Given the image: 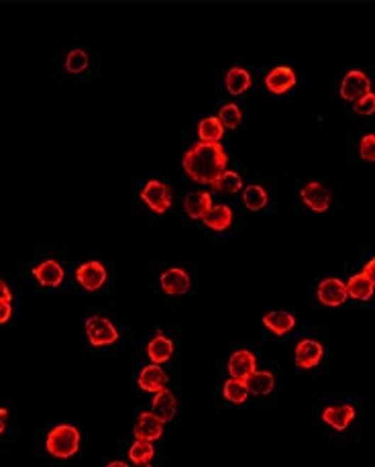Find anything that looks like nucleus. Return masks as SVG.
Returning a JSON list of instances; mask_svg holds the SVG:
<instances>
[{"instance_id":"obj_36","label":"nucleus","mask_w":375,"mask_h":467,"mask_svg":"<svg viewBox=\"0 0 375 467\" xmlns=\"http://www.w3.org/2000/svg\"><path fill=\"white\" fill-rule=\"evenodd\" d=\"M11 298H13V294L9 290V286L0 280V302H11Z\"/></svg>"},{"instance_id":"obj_18","label":"nucleus","mask_w":375,"mask_h":467,"mask_svg":"<svg viewBox=\"0 0 375 467\" xmlns=\"http://www.w3.org/2000/svg\"><path fill=\"white\" fill-rule=\"evenodd\" d=\"M176 410H178V402H176V396L169 392V390H162L155 394L153 398V414L157 419H162L163 422H169V420L176 417Z\"/></svg>"},{"instance_id":"obj_13","label":"nucleus","mask_w":375,"mask_h":467,"mask_svg":"<svg viewBox=\"0 0 375 467\" xmlns=\"http://www.w3.org/2000/svg\"><path fill=\"white\" fill-rule=\"evenodd\" d=\"M33 275L37 278V282L41 286L57 288L64 282V268L55 259H45V261H41L39 265L33 268Z\"/></svg>"},{"instance_id":"obj_6","label":"nucleus","mask_w":375,"mask_h":467,"mask_svg":"<svg viewBox=\"0 0 375 467\" xmlns=\"http://www.w3.org/2000/svg\"><path fill=\"white\" fill-rule=\"evenodd\" d=\"M323 355H325V349L318 341L314 339H302L298 345H296V351H293V357H296V366L300 370H312L316 368L320 361H323Z\"/></svg>"},{"instance_id":"obj_39","label":"nucleus","mask_w":375,"mask_h":467,"mask_svg":"<svg viewBox=\"0 0 375 467\" xmlns=\"http://www.w3.org/2000/svg\"><path fill=\"white\" fill-rule=\"evenodd\" d=\"M135 467H151V466H149V463H139V466H135Z\"/></svg>"},{"instance_id":"obj_16","label":"nucleus","mask_w":375,"mask_h":467,"mask_svg":"<svg viewBox=\"0 0 375 467\" xmlns=\"http://www.w3.org/2000/svg\"><path fill=\"white\" fill-rule=\"evenodd\" d=\"M165 384H167V375H165V371H163L159 366H155V363L143 368L141 375H139V388L145 390V392L157 394V392L165 390Z\"/></svg>"},{"instance_id":"obj_4","label":"nucleus","mask_w":375,"mask_h":467,"mask_svg":"<svg viewBox=\"0 0 375 467\" xmlns=\"http://www.w3.org/2000/svg\"><path fill=\"white\" fill-rule=\"evenodd\" d=\"M86 335L90 345L94 347H104V345H113L118 341V331L114 329V324L108 319L102 317H90L86 321Z\"/></svg>"},{"instance_id":"obj_35","label":"nucleus","mask_w":375,"mask_h":467,"mask_svg":"<svg viewBox=\"0 0 375 467\" xmlns=\"http://www.w3.org/2000/svg\"><path fill=\"white\" fill-rule=\"evenodd\" d=\"M363 274L367 275L369 280H371V284L375 286V258L371 261H367V265L363 268Z\"/></svg>"},{"instance_id":"obj_22","label":"nucleus","mask_w":375,"mask_h":467,"mask_svg":"<svg viewBox=\"0 0 375 467\" xmlns=\"http://www.w3.org/2000/svg\"><path fill=\"white\" fill-rule=\"evenodd\" d=\"M225 86L233 97H239L251 88V76L245 67H230L225 76Z\"/></svg>"},{"instance_id":"obj_10","label":"nucleus","mask_w":375,"mask_h":467,"mask_svg":"<svg viewBox=\"0 0 375 467\" xmlns=\"http://www.w3.org/2000/svg\"><path fill=\"white\" fill-rule=\"evenodd\" d=\"M300 198L302 202L314 212H326L330 209V192L325 184L320 182H310L302 190H300Z\"/></svg>"},{"instance_id":"obj_27","label":"nucleus","mask_w":375,"mask_h":467,"mask_svg":"<svg viewBox=\"0 0 375 467\" xmlns=\"http://www.w3.org/2000/svg\"><path fill=\"white\" fill-rule=\"evenodd\" d=\"M243 202L249 210H261L267 204V192L257 184H251L243 190Z\"/></svg>"},{"instance_id":"obj_7","label":"nucleus","mask_w":375,"mask_h":467,"mask_svg":"<svg viewBox=\"0 0 375 467\" xmlns=\"http://www.w3.org/2000/svg\"><path fill=\"white\" fill-rule=\"evenodd\" d=\"M257 371V359L255 355L247 349L241 351H235L228 359V373L233 380H239V382H247L253 373Z\"/></svg>"},{"instance_id":"obj_23","label":"nucleus","mask_w":375,"mask_h":467,"mask_svg":"<svg viewBox=\"0 0 375 467\" xmlns=\"http://www.w3.org/2000/svg\"><path fill=\"white\" fill-rule=\"evenodd\" d=\"M245 386L249 390V394H255V396H267L274 392L276 386V378L272 371H255L247 382Z\"/></svg>"},{"instance_id":"obj_12","label":"nucleus","mask_w":375,"mask_h":467,"mask_svg":"<svg viewBox=\"0 0 375 467\" xmlns=\"http://www.w3.org/2000/svg\"><path fill=\"white\" fill-rule=\"evenodd\" d=\"M163 422L162 419H157L153 412H141L137 424H135V439L137 441H157L163 435Z\"/></svg>"},{"instance_id":"obj_26","label":"nucleus","mask_w":375,"mask_h":467,"mask_svg":"<svg viewBox=\"0 0 375 467\" xmlns=\"http://www.w3.org/2000/svg\"><path fill=\"white\" fill-rule=\"evenodd\" d=\"M212 188L218 190V192L235 194L243 188V180H241V176H239L237 172H228L227 170V172H223L220 176L216 177V182L212 184Z\"/></svg>"},{"instance_id":"obj_20","label":"nucleus","mask_w":375,"mask_h":467,"mask_svg":"<svg viewBox=\"0 0 375 467\" xmlns=\"http://www.w3.org/2000/svg\"><path fill=\"white\" fill-rule=\"evenodd\" d=\"M263 324L274 333V335H286V333H290L293 329V324H296V319H293L290 312H284V310H274V312H269V314H265L263 317Z\"/></svg>"},{"instance_id":"obj_38","label":"nucleus","mask_w":375,"mask_h":467,"mask_svg":"<svg viewBox=\"0 0 375 467\" xmlns=\"http://www.w3.org/2000/svg\"><path fill=\"white\" fill-rule=\"evenodd\" d=\"M106 467H129L127 463H123V461H113V463H108Z\"/></svg>"},{"instance_id":"obj_37","label":"nucleus","mask_w":375,"mask_h":467,"mask_svg":"<svg viewBox=\"0 0 375 467\" xmlns=\"http://www.w3.org/2000/svg\"><path fill=\"white\" fill-rule=\"evenodd\" d=\"M6 419H9V410H6V408H0V435H2V431H4V427H6Z\"/></svg>"},{"instance_id":"obj_1","label":"nucleus","mask_w":375,"mask_h":467,"mask_svg":"<svg viewBox=\"0 0 375 467\" xmlns=\"http://www.w3.org/2000/svg\"><path fill=\"white\" fill-rule=\"evenodd\" d=\"M228 158L220 143H204L198 141L184 155V172L194 180L196 184L212 186L216 177L227 172Z\"/></svg>"},{"instance_id":"obj_32","label":"nucleus","mask_w":375,"mask_h":467,"mask_svg":"<svg viewBox=\"0 0 375 467\" xmlns=\"http://www.w3.org/2000/svg\"><path fill=\"white\" fill-rule=\"evenodd\" d=\"M353 109L355 113L363 114V116H369L375 113V94L374 92H367L365 97H361L359 100L353 102Z\"/></svg>"},{"instance_id":"obj_11","label":"nucleus","mask_w":375,"mask_h":467,"mask_svg":"<svg viewBox=\"0 0 375 467\" xmlns=\"http://www.w3.org/2000/svg\"><path fill=\"white\" fill-rule=\"evenodd\" d=\"M296 84V72L288 65H277L265 76V88L272 94H286Z\"/></svg>"},{"instance_id":"obj_9","label":"nucleus","mask_w":375,"mask_h":467,"mask_svg":"<svg viewBox=\"0 0 375 467\" xmlns=\"http://www.w3.org/2000/svg\"><path fill=\"white\" fill-rule=\"evenodd\" d=\"M316 296L325 307H341L342 302L349 298L347 296V284L341 282L339 278H326L318 284Z\"/></svg>"},{"instance_id":"obj_28","label":"nucleus","mask_w":375,"mask_h":467,"mask_svg":"<svg viewBox=\"0 0 375 467\" xmlns=\"http://www.w3.org/2000/svg\"><path fill=\"white\" fill-rule=\"evenodd\" d=\"M218 121H220V125L225 127V129H237L239 125H241V121H243V113H241V109L235 104V102H228L225 104L220 111H218V116H216Z\"/></svg>"},{"instance_id":"obj_21","label":"nucleus","mask_w":375,"mask_h":467,"mask_svg":"<svg viewBox=\"0 0 375 467\" xmlns=\"http://www.w3.org/2000/svg\"><path fill=\"white\" fill-rule=\"evenodd\" d=\"M204 225L211 226L212 231H227L233 223V210L227 204H216L204 214Z\"/></svg>"},{"instance_id":"obj_3","label":"nucleus","mask_w":375,"mask_h":467,"mask_svg":"<svg viewBox=\"0 0 375 467\" xmlns=\"http://www.w3.org/2000/svg\"><path fill=\"white\" fill-rule=\"evenodd\" d=\"M141 198L149 209L157 214H163L165 210L172 207L174 202V194L172 188L167 184H163L159 180H149L145 184V188L141 190Z\"/></svg>"},{"instance_id":"obj_8","label":"nucleus","mask_w":375,"mask_h":467,"mask_svg":"<svg viewBox=\"0 0 375 467\" xmlns=\"http://www.w3.org/2000/svg\"><path fill=\"white\" fill-rule=\"evenodd\" d=\"M76 280L84 290L94 292L104 286L106 282V268L100 261H86L76 270Z\"/></svg>"},{"instance_id":"obj_25","label":"nucleus","mask_w":375,"mask_h":467,"mask_svg":"<svg viewBox=\"0 0 375 467\" xmlns=\"http://www.w3.org/2000/svg\"><path fill=\"white\" fill-rule=\"evenodd\" d=\"M223 135H225V127L220 125V121L216 116L202 119L198 123V137L204 143H220Z\"/></svg>"},{"instance_id":"obj_17","label":"nucleus","mask_w":375,"mask_h":467,"mask_svg":"<svg viewBox=\"0 0 375 467\" xmlns=\"http://www.w3.org/2000/svg\"><path fill=\"white\" fill-rule=\"evenodd\" d=\"M212 196L208 192H192L184 198V210L190 219H204V214L212 209Z\"/></svg>"},{"instance_id":"obj_19","label":"nucleus","mask_w":375,"mask_h":467,"mask_svg":"<svg viewBox=\"0 0 375 467\" xmlns=\"http://www.w3.org/2000/svg\"><path fill=\"white\" fill-rule=\"evenodd\" d=\"M147 355H149V359H151L155 366H162V363H165V361L172 359V355H174V343L165 337V335L159 333L157 337H153L149 341V345H147Z\"/></svg>"},{"instance_id":"obj_2","label":"nucleus","mask_w":375,"mask_h":467,"mask_svg":"<svg viewBox=\"0 0 375 467\" xmlns=\"http://www.w3.org/2000/svg\"><path fill=\"white\" fill-rule=\"evenodd\" d=\"M45 447L49 455L57 459H67L80 449V431L72 424H57L49 431Z\"/></svg>"},{"instance_id":"obj_14","label":"nucleus","mask_w":375,"mask_h":467,"mask_svg":"<svg viewBox=\"0 0 375 467\" xmlns=\"http://www.w3.org/2000/svg\"><path fill=\"white\" fill-rule=\"evenodd\" d=\"M162 282V290L169 296H181L190 290V275L186 274L184 270L179 268H172V270H165L159 278Z\"/></svg>"},{"instance_id":"obj_5","label":"nucleus","mask_w":375,"mask_h":467,"mask_svg":"<svg viewBox=\"0 0 375 467\" xmlns=\"http://www.w3.org/2000/svg\"><path fill=\"white\" fill-rule=\"evenodd\" d=\"M367 92H371V80L367 78V74H363L361 70H351L345 74V78L341 80V97L345 100L355 102Z\"/></svg>"},{"instance_id":"obj_33","label":"nucleus","mask_w":375,"mask_h":467,"mask_svg":"<svg viewBox=\"0 0 375 467\" xmlns=\"http://www.w3.org/2000/svg\"><path fill=\"white\" fill-rule=\"evenodd\" d=\"M359 153L365 161H375V135H363L361 141H359Z\"/></svg>"},{"instance_id":"obj_15","label":"nucleus","mask_w":375,"mask_h":467,"mask_svg":"<svg viewBox=\"0 0 375 467\" xmlns=\"http://www.w3.org/2000/svg\"><path fill=\"white\" fill-rule=\"evenodd\" d=\"M355 419V408L351 404H342V406H328L323 412V420L328 427H332L335 431H345Z\"/></svg>"},{"instance_id":"obj_29","label":"nucleus","mask_w":375,"mask_h":467,"mask_svg":"<svg viewBox=\"0 0 375 467\" xmlns=\"http://www.w3.org/2000/svg\"><path fill=\"white\" fill-rule=\"evenodd\" d=\"M153 455H155V449H153V445H151L149 441H135V443L130 445L129 457L135 466L149 463V461L153 459Z\"/></svg>"},{"instance_id":"obj_34","label":"nucleus","mask_w":375,"mask_h":467,"mask_svg":"<svg viewBox=\"0 0 375 467\" xmlns=\"http://www.w3.org/2000/svg\"><path fill=\"white\" fill-rule=\"evenodd\" d=\"M11 314H13V308H11V302H0V324H4V322L11 319Z\"/></svg>"},{"instance_id":"obj_24","label":"nucleus","mask_w":375,"mask_h":467,"mask_svg":"<svg viewBox=\"0 0 375 467\" xmlns=\"http://www.w3.org/2000/svg\"><path fill=\"white\" fill-rule=\"evenodd\" d=\"M375 286L371 284V280L367 275L355 274L349 282H347V296L355 298V300H369L374 296Z\"/></svg>"},{"instance_id":"obj_31","label":"nucleus","mask_w":375,"mask_h":467,"mask_svg":"<svg viewBox=\"0 0 375 467\" xmlns=\"http://www.w3.org/2000/svg\"><path fill=\"white\" fill-rule=\"evenodd\" d=\"M88 67V53L84 49H72L65 57V70L72 74H80Z\"/></svg>"},{"instance_id":"obj_30","label":"nucleus","mask_w":375,"mask_h":467,"mask_svg":"<svg viewBox=\"0 0 375 467\" xmlns=\"http://www.w3.org/2000/svg\"><path fill=\"white\" fill-rule=\"evenodd\" d=\"M223 394L227 398L228 402L233 404H243L249 396V390L245 386V382H239V380H227L225 382V388H223Z\"/></svg>"}]
</instances>
